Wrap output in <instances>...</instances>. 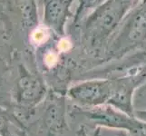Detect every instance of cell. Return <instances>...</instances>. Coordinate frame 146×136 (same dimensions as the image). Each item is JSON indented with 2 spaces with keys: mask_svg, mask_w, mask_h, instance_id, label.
<instances>
[{
  "mask_svg": "<svg viewBox=\"0 0 146 136\" xmlns=\"http://www.w3.org/2000/svg\"><path fill=\"white\" fill-rule=\"evenodd\" d=\"M122 11V0H112L108 6H105L102 11L95 16L94 21L92 23V30L99 36H103L104 33H108L118 22Z\"/></svg>",
  "mask_w": 146,
  "mask_h": 136,
  "instance_id": "obj_1",
  "label": "cell"
},
{
  "mask_svg": "<svg viewBox=\"0 0 146 136\" xmlns=\"http://www.w3.org/2000/svg\"><path fill=\"white\" fill-rule=\"evenodd\" d=\"M146 34V7L139 12L133 21L129 36L132 40H141Z\"/></svg>",
  "mask_w": 146,
  "mask_h": 136,
  "instance_id": "obj_2",
  "label": "cell"
}]
</instances>
